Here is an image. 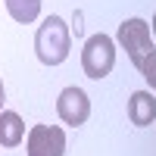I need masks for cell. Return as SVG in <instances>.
Masks as SVG:
<instances>
[{
    "mask_svg": "<svg viewBox=\"0 0 156 156\" xmlns=\"http://www.w3.org/2000/svg\"><path fill=\"white\" fill-rule=\"evenodd\" d=\"M3 103H6V90H3V81H0V109H3Z\"/></svg>",
    "mask_w": 156,
    "mask_h": 156,
    "instance_id": "cell-11",
    "label": "cell"
},
{
    "mask_svg": "<svg viewBox=\"0 0 156 156\" xmlns=\"http://www.w3.org/2000/svg\"><path fill=\"white\" fill-rule=\"evenodd\" d=\"M153 34H156V12H153Z\"/></svg>",
    "mask_w": 156,
    "mask_h": 156,
    "instance_id": "cell-12",
    "label": "cell"
},
{
    "mask_svg": "<svg viewBox=\"0 0 156 156\" xmlns=\"http://www.w3.org/2000/svg\"><path fill=\"white\" fill-rule=\"evenodd\" d=\"M3 6H6L9 16L16 22H22V25H28V22H34L41 16V0H3Z\"/></svg>",
    "mask_w": 156,
    "mask_h": 156,
    "instance_id": "cell-8",
    "label": "cell"
},
{
    "mask_svg": "<svg viewBox=\"0 0 156 156\" xmlns=\"http://www.w3.org/2000/svg\"><path fill=\"white\" fill-rule=\"evenodd\" d=\"M119 44H122V50L128 53V59L134 62V66H140L150 53H153V37H150V22H144V19H125L122 25H119Z\"/></svg>",
    "mask_w": 156,
    "mask_h": 156,
    "instance_id": "cell-3",
    "label": "cell"
},
{
    "mask_svg": "<svg viewBox=\"0 0 156 156\" xmlns=\"http://www.w3.org/2000/svg\"><path fill=\"white\" fill-rule=\"evenodd\" d=\"M115 66V41L109 34H90L84 41V50H81V69L87 78H94V81H100V78H106Z\"/></svg>",
    "mask_w": 156,
    "mask_h": 156,
    "instance_id": "cell-2",
    "label": "cell"
},
{
    "mask_svg": "<svg viewBox=\"0 0 156 156\" xmlns=\"http://www.w3.org/2000/svg\"><path fill=\"white\" fill-rule=\"evenodd\" d=\"M56 115L66 125H72V128H78V125H84L87 122V115H90V100H87V94L81 87H66L59 94V100H56Z\"/></svg>",
    "mask_w": 156,
    "mask_h": 156,
    "instance_id": "cell-5",
    "label": "cell"
},
{
    "mask_svg": "<svg viewBox=\"0 0 156 156\" xmlns=\"http://www.w3.org/2000/svg\"><path fill=\"white\" fill-rule=\"evenodd\" d=\"M128 119L137 128H147L156 119V94H150V90H134V94L128 97Z\"/></svg>",
    "mask_w": 156,
    "mask_h": 156,
    "instance_id": "cell-6",
    "label": "cell"
},
{
    "mask_svg": "<svg viewBox=\"0 0 156 156\" xmlns=\"http://www.w3.org/2000/svg\"><path fill=\"white\" fill-rule=\"evenodd\" d=\"M25 140V122L19 112L0 109V147H19Z\"/></svg>",
    "mask_w": 156,
    "mask_h": 156,
    "instance_id": "cell-7",
    "label": "cell"
},
{
    "mask_svg": "<svg viewBox=\"0 0 156 156\" xmlns=\"http://www.w3.org/2000/svg\"><path fill=\"white\" fill-rule=\"evenodd\" d=\"M69 47H72V31L59 16H47L37 25L34 34V53L44 66H59L69 59Z\"/></svg>",
    "mask_w": 156,
    "mask_h": 156,
    "instance_id": "cell-1",
    "label": "cell"
},
{
    "mask_svg": "<svg viewBox=\"0 0 156 156\" xmlns=\"http://www.w3.org/2000/svg\"><path fill=\"white\" fill-rule=\"evenodd\" d=\"M28 156H62L66 153V131L59 125H34L25 137Z\"/></svg>",
    "mask_w": 156,
    "mask_h": 156,
    "instance_id": "cell-4",
    "label": "cell"
},
{
    "mask_svg": "<svg viewBox=\"0 0 156 156\" xmlns=\"http://www.w3.org/2000/svg\"><path fill=\"white\" fill-rule=\"evenodd\" d=\"M140 75H144L147 78V84H150V90H153V94H156V50H153V53L144 59V62H140Z\"/></svg>",
    "mask_w": 156,
    "mask_h": 156,
    "instance_id": "cell-9",
    "label": "cell"
},
{
    "mask_svg": "<svg viewBox=\"0 0 156 156\" xmlns=\"http://www.w3.org/2000/svg\"><path fill=\"white\" fill-rule=\"evenodd\" d=\"M81 19H84V16H81V9H75V16H72V25H69V31H72L75 37H81V34H84V25H81Z\"/></svg>",
    "mask_w": 156,
    "mask_h": 156,
    "instance_id": "cell-10",
    "label": "cell"
}]
</instances>
